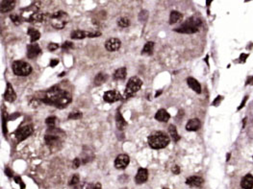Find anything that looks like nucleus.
I'll return each mask as SVG.
<instances>
[{"label":"nucleus","mask_w":253,"mask_h":189,"mask_svg":"<svg viewBox=\"0 0 253 189\" xmlns=\"http://www.w3.org/2000/svg\"><path fill=\"white\" fill-rule=\"evenodd\" d=\"M107 78H108L107 74L100 72V73H98V74L96 76V78H94L93 83H94V85H100L104 84V83L106 82Z\"/></svg>","instance_id":"26"},{"label":"nucleus","mask_w":253,"mask_h":189,"mask_svg":"<svg viewBox=\"0 0 253 189\" xmlns=\"http://www.w3.org/2000/svg\"><path fill=\"white\" fill-rule=\"evenodd\" d=\"M116 127H117L118 130H122L126 126V124H127V123H126V121H125V119L122 117V115H121V113H120V111H117V112H116Z\"/></svg>","instance_id":"22"},{"label":"nucleus","mask_w":253,"mask_h":189,"mask_svg":"<svg viewBox=\"0 0 253 189\" xmlns=\"http://www.w3.org/2000/svg\"><path fill=\"white\" fill-rule=\"evenodd\" d=\"M79 182H80V178H79V175L75 174L72 176L71 179H70V182H69V185H71V186H77L79 184Z\"/></svg>","instance_id":"32"},{"label":"nucleus","mask_w":253,"mask_h":189,"mask_svg":"<svg viewBox=\"0 0 253 189\" xmlns=\"http://www.w3.org/2000/svg\"><path fill=\"white\" fill-rule=\"evenodd\" d=\"M58 64H59V61H58L57 59H56V60H52L51 62H50V66H51V67H54L55 65H57Z\"/></svg>","instance_id":"46"},{"label":"nucleus","mask_w":253,"mask_h":189,"mask_svg":"<svg viewBox=\"0 0 253 189\" xmlns=\"http://www.w3.org/2000/svg\"><path fill=\"white\" fill-rule=\"evenodd\" d=\"M13 71L15 75L25 77L32 72V66L22 61H15L13 64Z\"/></svg>","instance_id":"7"},{"label":"nucleus","mask_w":253,"mask_h":189,"mask_svg":"<svg viewBox=\"0 0 253 189\" xmlns=\"http://www.w3.org/2000/svg\"><path fill=\"white\" fill-rule=\"evenodd\" d=\"M248 57V55L247 54H242L241 56H240V60H241V61H243V62H244L246 61V60H247V58Z\"/></svg>","instance_id":"45"},{"label":"nucleus","mask_w":253,"mask_h":189,"mask_svg":"<svg viewBox=\"0 0 253 189\" xmlns=\"http://www.w3.org/2000/svg\"><path fill=\"white\" fill-rule=\"evenodd\" d=\"M6 174L8 175V177H12V175H13V173H12V171H9V169H6Z\"/></svg>","instance_id":"47"},{"label":"nucleus","mask_w":253,"mask_h":189,"mask_svg":"<svg viewBox=\"0 0 253 189\" xmlns=\"http://www.w3.org/2000/svg\"><path fill=\"white\" fill-rule=\"evenodd\" d=\"M4 98L8 102H14L15 99H17V94H15L13 86L10 83H7V89H6L5 94H4Z\"/></svg>","instance_id":"15"},{"label":"nucleus","mask_w":253,"mask_h":189,"mask_svg":"<svg viewBox=\"0 0 253 189\" xmlns=\"http://www.w3.org/2000/svg\"><path fill=\"white\" fill-rule=\"evenodd\" d=\"M42 53V49L38 44H30L27 47V57L29 59H35Z\"/></svg>","instance_id":"12"},{"label":"nucleus","mask_w":253,"mask_h":189,"mask_svg":"<svg viewBox=\"0 0 253 189\" xmlns=\"http://www.w3.org/2000/svg\"><path fill=\"white\" fill-rule=\"evenodd\" d=\"M222 99H223V97H222V96H218V97L215 99V101L213 102V106H215V107L218 106V105L220 104V102L222 101Z\"/></svg>","instance_id":"40"},{"label":"nucleus","mask_w":253,"mask_h":189,"mask_svg":"<svg viewBox=\"0 0 253 189\" xmlns=\"http://www.w3.org/2000/svg\"><path fill=\"white\" fill-rule=\"evenodd\" d=\"M14 5V0H3V1H1V13H7L12 11Z\"/></svg>","instance_id":"19"},{"label":"nucleus","mask_w":253,"mask_h":189,"mask_svg":"<svg viewBox=\"0 0 253 189\" xmlns=\"http://www.w3.org/2000/svg\"><path fill=\"white\" fill-rule=\"evenodd\" d=\"M28 35L30 36V39L31 41L34 42V41H37L38 39L41 37V33L39 32L38 30L36 29H33V28H30L29 31H28Z\"/></svg>","instance_id":"27"},{"label":"nucleus","mask_w":253,"mask_h":189,"mask_svg":"<svg viewBox=\"0 0 253 189\" xmlns=\"http://www.w3.org/2000/svg\"><path fill=\"white\" fill-rule=\"evenodd\" d=\"M103 99L108 103H114V102L120 101L121 99V96L116 90H108L104 93Z\"/></svg>","instance_id":"10"},{"label":"nucleus","mask_w":253,"mask_h":189,"mask_svg":"<svg viewBox=\"0 0 253 189\" xmlns=\"http://www.w3.org/2000/svg\"><path fill=\"white\" fill-rule=\"evenodd\" d=\"M169 114L165 109H159L155 114V119L160 122H167L169 119Z\"/></svg>","instance_id":"20"},{"label":"nucleus","mask_w":253,"mask_h":189,"mask_svg":"<svg viewBox=\"0 0 253 189\" xmlns=\"http://www.w3.org/2000/svg\"><path fill=\"white\" fill-rule=\"evenodd\" d=\"M169 136L171 137V139L174 141V142H177V141L180 139V136L177 132V130H176V127L174 125H170L169 127Z\"/></svg>","instance_id":"25"},{"label":"nucleus","mask_w":253,"mask_h":189,"mask_svg":"<svg viewBox=\"0 0 253 189\" xmlns=\"http://www.w3.org/2000/svg\"><path fill=\"white\" fill-rule=\"evenodd\" d=\"M63 49H65V50H68V49H71L72 47H73V43L72 42H70V41H66L64 44H63Z\"/></svg>","instance_id":"35"},{"label":"nucleus","mask_w":253,"mask_h":189,"mask_svg":"<svg viewBox=\"0 0 253 189\" xmlns=\"http://www.w3.org/2000/svg\"><path fill=\"white\" fill-rule=\"evenodd\" d=\"M80 164H81V159L76 157V159H74V160L72 161V167L74 169H77L79 166H80Z\"/></svg>","instance_id":"37"},{"label":"nucleus","mask_w":253,"mask_h":189,"mask_svg":"<svg viewBox=\"0 0 253 189\" xmlns=\"http://www.w3.org/2000/svg\"><path fill=\"white\" fill-rule=\"evenodd\" d=\"M56 121H57V118L55 116H51V117L46 118L45 123L49 127V129H53L55 127V125H56Z\"/></svg>","instance_id":"30"},{"label":"nucleus","mask_w":253,"mask_h":189,"mask_svg":"<svg viewBox=\"0 0 253 189\" xmlns=\"http://www.w3.org/2000/svg\"><path fill=\"white\" fill-rule=\"evenodd\" d=\"M182 18H183V15H182L181 13H179L177 11H172L170 13V15H169V24H174V23H177V22L181 21Z\"/></svg>","instance_id":"21"},{"label":"nucleus","mask_w":253,"mask_h":189,"mask_svg":"<svg viewBox=\"0 0 253 189\" xmlns=\"http://www.w3.org/2000/svg\"><path fill=\"white\" fill-rule=\"evenodd\" d=\"M42 101L45 104L55 106L59 108H66L69 103H71L72 97L69 92L63 90L59 86L55 85L46 91V96L45 98L42 99Z\"/></svg>","instance_id":"1"},{"label":"nucleus","mask_w":253,"mask_h":189,"mask_svg":"<svg viewBox=\"0 0 253 189\" xmlns=\"http://www.w3.org/2000/svg\"><path fill=\"white\" fill-rule=\"evenodd\" d=\"M68 20H69L68 14L64 11H59L57 13H54L50 17L51 25L55 29H63L67 25Z\"/></svg>","instance_id":"5"},{"label":"nucleus","mask_w":253,"mask_h":189,"mask_svg":"<svg viewBox=\"0 0 253 189\" xmlns=\"http://www.w3.org/2000/svg\"><path fill=\"white\" fill-rule=\"evenodd\" d=\"M229 157H230V154H228V156H226V160H227V161L229 160Z\"/></svg>","instance_id":"48"},{"label":"nucleus","mask_w":253,"mask_h":189,"mask_svg":"<svg viewBox=\"0 0 253 189\" xmlns=\"http://www.w3.org/2000/svg\"><path fill=\"white\" fill-rule=\"evenodd\" d=\"M34 128L32 125H26L23 126V127L19 128L17 132H15V137L18 141H22L25 138H27L29 136H31V133L33 132Z\"/></svg>","instance_id":"8"},{"label":"nucleus","mask_w":253,"mask_h":189,"mask_svg":"<svg viewBox=\"0 0 253 189\" xmlns=\"http://www.w3.org/2000/svg\"><path fill=\"white\" fill-rule=\"evenodd\" d=\"M130 25V21L127 18H122L118 20V26H120L122 28H126Z\"/></svg>","instance_id":"31"},{"label":"nucleus","mask_w":253,"mask_h":189,"mask_svg":"<svg viewBox=\"0 0 253 189\" xmlns=\"http://www.w3.org/2000/svg\"><path fill=\"white\" fill-rule=\"evenodd\" d=\"M241 186L243 189H252L253 188V176L247 174L241 180Z\"/></svg>","instance_id":"16"},{"label":"nucleus","mask_w":253,"mask_h":189,"mask_svg":"<svg viewBox=\"0 0 253 189\" xmlns=\"http://www.w3.org/2000/svg\"><path fill=\"white\" fill-rule=\"evenodd\" d=\"M120 45H121V42L118 38H116V37H112L108 39L105 43V47L106 49L110 52H113V51H116L120 48Z\"/></svg>","instance_id":"11"},{"label":"nucleus","mask_w":253,"mask_h":189,"mask_svg":"<svg viewBox=\"0 0 253 189\" xmlns=\"http://www.w3.org/2000/svg\"><path fill=\"white\" fill-rule=\"evenodd\" d=\"M129 161H130V159L127 155H120L118 156H116V159H115V167L120 170L125 169L129 164Z\"/></svg>","instance_id":"9"},{"label":"nucleus","mask_w":253,"mask_h":189,"mask_svg":"<svg viewBox=\"0 0 253 189\" xmlns=\"http://www.w3.org/2000/svg\"><path fill=\"white\" fill-rule=\"evenodd\" d=\"M27 20H29L30 22H42V21L44 20V14H39V13H36V14L31 15Z\"/></svg>","instance_id":"28"},{"label":"nucleus","mask_w":253,"mask_h":189,"mask_svg":"<svg viewBox=\"0 0 253 189\" xmlns=\"http://www.w3.org/2000/svg\"><path fill=\"white\" fill-rule=\"evenodd\" d=\"M148 179V171L145 168H140L138 170V173L135 177V180L138 184L145 183Z\"/></svg>","instance_id":"14"},{"label":"nucleus","mask_w":253,"mask_h":189,"mask_svg":"<svg viewBox=\"0 0 253 189\" xmlns=\"http://www.w3.org/2000/svg\"><path fill=\"white\" fill-rule=\"evenodd\" d=\"M204 183V179L198 176H192L186 179V184L192 187H200Z\"/></svg>","instance_id":"13"},{"label":"nucleus","mask_w":253,"mask_h":189,"mask_svg":"<svg viewBox=\"0 0 253 189\" xmlns=\"http://www.w3.org/2000/svg\"><path fill=\"white\" fill-rule=\"evenodd\" d=\"M82 117V113L76 112H72L68 115V119H79V118Z\"/></svg>","instance_id":"34"},{"label":"nucleus","mask_w":253,"mask_h":189,"mask_svg":"<svg viewBox=\"0 0 253 189\" xmlns=\"http://www.w3.org/2000/svg\"><path fill=\"white\" fill-rule=\"evenodd\" d=\"M170 141V137L163 132H154L147 137L148 145L152 149H163L167 147Z\"/></svg>","instance_id":"3"},{"label":"nucleus","mask_w":253,"mask_h":189,"mask_svg":"<svg viewBox=\"0 0 253 189\" xmlns=\"http://www.w3.org/2000/svg\"><path fill=\"white\" fill-rule=\"evenodd\" d=\"M64 136L65 132H62L60 129H49V131H47L44 136L45 143L50 148L51 151H57L62 146Z\"/></svg>","instance_id":"2"},{"label":"nucleus","mask_w":253,"mask_h":189,"mask_svg":"<svg viewBox=\"0 0 253 189\" xmlns=\"http://www.w3.org/2000/svg\"><path fill=\"white\" fill-rule=\"evenodd\" d=\"M163 189H169V188H163Z\"/></svg>","instance_id":"49"},{"label":"nucleus","mask_w":253,"mask_h":189,"mask_svg":"<svg viewBox=\"0 0 253 189\" xmlns=\"http://www.w3.org/2000/svg\"><path fill=\"white\" fill-rule=\"evenodd\" d=\"M70 37L73 39H83L88 37V32L82 30H74L73 32L70 34Z\"/></svg>","instance_id":"23"},{"label":"nucleus","mask_w":253,"mask_h":189,"mask_svg":"<svg viewBox=\"0 0 253 189\" xmlns=\"http://www.w3.org/2000/svg\"><path fill=\"white\" fill-rule=\"evenodd\" d=\"M14 180H15V183H18V184L20 185L21 189H24L25 185L23 184V183H22V180H21L20 177H15V178H14Z\"/></svg>","instance_id":"41"},{"label":"nucleus","mask_w":253,"mask_h":189,"mask_svg":"<svg viewBox=\"0 0 253 189\" xmlns=\"http://www.w3.org/2000/svg\"><path fill=\"white\" fill-rule=\"evenodd\" d=\"M172 172H173V174H175V175L179 174V173H180V168H179V166L175 165V166L172 168Z\"/></svg>","instance_id":"44"},{"label":"nucleus","mask_w":253,"mask_h":189,"mask_svg":"<svg viewBox=\"0 0 253 189\" xmlns=\"http://www.w3.org/2000/svg\"><path fill=\"white\" fill-rule=\"evenodd\" d=\"M147 18H148V13H147L146 11H143L141 13H140V17H139V18H140L141 20L145 21Z\"/></svg>","instance_id":"36"},{"label":"nucleus","mask_w":253,"mask_h":189,"mask_svg":"<svg viewBox=\"0 0 253 189\" xmlns=\"http://www.w3.org/2000/svg\"><path fill=\"white\" fill-rule=\"evenodd\" d=\"M201 19L198 18H190L187 21H185L180 27L174 29L175 32L182 33V34H194L198 32L199 26L201 25Z\"/></svg>","instance_id":"4"},{"label":"nucleus","mask_w":253,"mask_h":189,"mask_svg":"<svg viewBox=\"0 0 253 189\" xmlns=\"http://www.w3.org/2000/svg\"><path fill=\"white\" fill-rule=\"evenodd\" d=\"M10 18H11L12 21L14 23L15 25H19L20 23H21V18L19 17V15H18V14H12Z\"/></svg>","instance_id":"33"},{"label":"nucleus","mask_w":253,"mask_h":189,"mask_svg":"<svg viewBox=\"0 0 253 189\" xmlns=\"http://www.w3.org/2000/svg\"><path fill=\"white\" fill-rule=\"evenodd\" d=\"M247 99H248V96H246L243 98V102L241 103V105L239 106V108H238V111H240V109H242L243 107H244V105H246V103H247Z\"/></svg>","instance_id":"43"},{"label":"nucleus","mask_w":253,"mask_h":189,"mask_svg":"<svg viewBox=\"0 0 253 189\" xmlns=\"http://www.w3.org/2000/svg\"><path fill=\"white\" fill-rule=\"evenodd\" d=\"M59 48V44L58 43H53V42H51L49 45H48V50L49 51H55L56 49H58Z\"/></svg>","instance_id":"39"},{"label":"nucleus","mask_w":253,"mask_h":189,"mask_svg":"<svg viewBox=\"0 0 253 189\" xmlns=\"http://www.w3.org/2000/svg\"><path fill=\"white\" fill-rule=\"evenodd\" d=\"M87 189H101V184L99 183H91L88 185Z\"/></svg>","instance_id":"38"},{"label":"nucleus","mask_w":253,"mask_h":189,"mask_svg":"<svg viewBox=\"0 0 253 189\" xmlns=\"http://www.w3.org/2000/svg\"><path fill=\"white\" fill-rule=\"evenodd\" d=\"M153 49H154V42L152 41H148L145 43L144 49H143V53L144 55H151L152 52H153Z\"/></svg>","instance_id":"29"},{"label":"nucleus","mask_w":253,"mask_h":189,"mask_svg":"<svg viewBox=\"0 0 253 189\" xmlns=\"http://www.w3.org/2000/svg\"><path fill=\"white\" fill-rule=\"evenodd\" d=\"M187 83H188V85L194 91H195L196 93H201V85L198 83V81L195 80L194 78H192V77L188 78L187 79Z\"/></svg>","instance_id":"18"},{"label":"nucleus","mask_w":253,"mask_h":189,"mask_svg":"<svg viewBox=\"0 0 253 189\" xmlns=\"http://www.w3.org/2000/svg\"><path fill=\"white\" fill-rule=\"evenodd\" d=\"M201 126V123L199 121V119L197 118H194V119L189 120V122L186 125V130L189 132H195L197 131Z\"/></svg>","instance_id":"17"},{"label":"nucleus","mask_w":253,"mask_h":189,"mask_svg":"<svg viewBox=\"0 0 253 189\" xmlns=\"http://www.w3.org/2000/svg\"><path fill=\"white\" fill-rule=\"evenodd\" d=\"M143 85V81L141 80L139 77H132L129 79V81L126 85L125 89V96L126 97H131L134 94H136Z\"/></svg>","instance_id":"6"},{"label":"nucleus","mask_w":253,"mask_h":189,"mask_svg":"<svg viewBox=\"0 0 253 189\" xmlns=\"http://www.w3.org/2000/svg\"><path fill=\"white\" fill-rule=\"evenodd\" d=\"M101 35V33L99 32H88V37H99Z\"/></svg>","instance_id":"42"},{"label":"nucleus","mask_w":253,"mask_h":189,"mask_svg":"<svg viewBox=\"0 0 253 189\" xmlns=\"http://www.w3.org/2000/svg\"><path fill=\"white\" fill-rule=\"evenodd\" d=\"M126 74H127V71H126L125 67H120L118 68L117 70H116L114 73V78L116 80H123V79L126 77Z\"/></svg>","instance_id":"24"}]
</instances>
